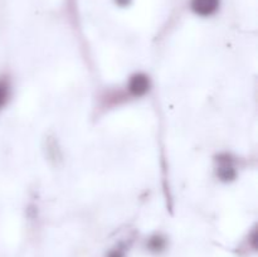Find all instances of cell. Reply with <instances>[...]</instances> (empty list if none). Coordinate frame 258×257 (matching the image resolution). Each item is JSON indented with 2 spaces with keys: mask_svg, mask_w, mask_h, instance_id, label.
<instances>
[{
  "mask_svg": "<svg viewBox=\"0 0 258 257\" xmlns=\"http://www.w3.org/2000/svg\"><path fill=\"white\" fill-rule=\"evenodd\" d=\"M219 0H191V8L199 15H211L218 9Z\"/></svg>",
  "mask_w": 258,
  "mask_h": 257,
  "instance_id": "obj_1",
  "label": "cell"
},
{
  "mask_svg": "<svg viewBox=\"0 0 258 257\" xmlns=\"http://www.w3.org/2000/svg\"><path fill=\"white\" fill-rule=\"evenodd\" d=\"M130 91L136 96H141L149 90V80L144 75L134 76L133 80L130 81Z\"/></svg>",
  "mask_w": 258,
  "mask_h": 257,
  "instance_id": "obj_2",
  "label": "cell"
},
{
  "mask_svg": "<svg viewBox=\"0 0 258 257\" xmlns=\"http://www.w3.org/2000/svg\"><path fill=\"white\" fill-rule=\"evenodd\" d=\"M149 246H150V248L154 249V251H160L164 247V239L160 238V237H154L150 241V244H149Z\"/></svg>",
  "mask_w": 258,
  "mask_h": 257,
  "instance_id": "obj_3",
  "label": "cell"
},
{
  "mask_svg": "<svg viewBox=\"0 0 258 257\" xmlns=\"http://www.w3.org/2000/svg\"><path fill=\"white\" fill-rule=\"evenodd\" d=\"M4 97H5V90L3 86H0V105H2L3 101H4Z\"/></svg>",
  "mask_w": 258,
  "mask_h": 257,
  "instance_id": "obj_4",
  "label": "cell"
},
{
  "mask_svg": "<svg viewBox=\"0 0 258 257\" xmlns=\"http://www.w3.org/2000/svg\"><path fill=\"white\" fill-rule=\"evenodd\" d=\"M108 257H123V254L120 251H113L108 254Z\"/></svg>",
  "mask_w": 258,
  "mask_h": 257,
  "instance_id": "obj_5",
  "label": "cell"
}]
</instances>
